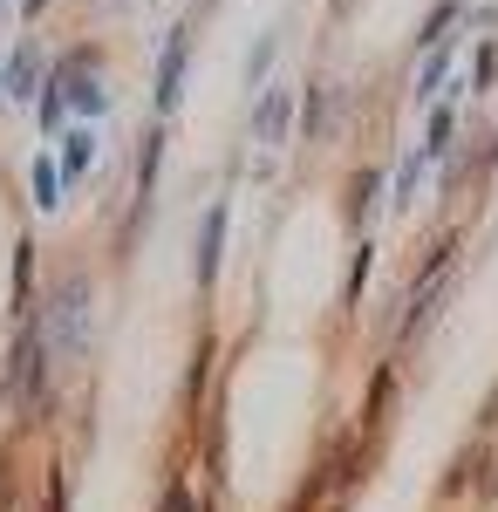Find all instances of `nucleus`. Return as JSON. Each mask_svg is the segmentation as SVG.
<instances>
[]
</instances>
